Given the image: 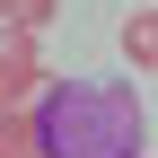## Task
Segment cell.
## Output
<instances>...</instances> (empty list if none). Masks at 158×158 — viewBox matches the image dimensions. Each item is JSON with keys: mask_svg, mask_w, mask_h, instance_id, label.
<instances>
[{"mask_svg": "<svg viewBox=\"0 0 158 158\" xmlns=\"http://www.w3.org/2000/svg\"><path fill=\"white\" fill-rule=\"evenodd\" d=\"M123 62L132 70H158V9H149V0L123 18Z\"/></svg>", "mask_w": 158, "mask_h": 158, "instance_id": "3", "label": "cell"}, {"mask_svg": "<svg viewBox=\"0 0 158 158\" xmlns=\"http://www.w3.org/2000/svg\"><path fill=\"white\" fill-rule=\"evenodd\" d=\"M0 158H53L44 149V132H35V114L18 106V114H0Z\"/></svg>", "mask_w": 158, "mask_h": 158, "instance_id": "4", "label": "cell"}, {"mask_svg": "<svg viewBox=\"0 0 158 158\" xmlns=\"http://www.w3.org/2000/svg\"><path fill=\"white\" fill-rule=\"evenodd\" d=\"M141 158H149V149H141Z\"/></svg>", "mask_w": 158, "mask_h": 158, "instance_id": "6", "label": "cell"}, {"mask_svg": "<svg viewBox=\"0 0 158 158\" xmlns=\"http://www.w3.org/2000/svg\"><path fill=\"white\" fill-rule=\"evenodd\" d=\"M53 158H141L149 149V114L123 79H53L44 106H35Z\"/></svg>", "mask_w": 158, "mask_h": 158, "instance_id": "1", "label": "cell"}, {"mask_svg": "<svg viewBox=\"0 0 158 158\" xmlns=\"http://www.w3.org/2000/svg\"><path fill=\"white\" fill-rule=\"evenodd\" d=\"M62 9V0H0V27H18V35H35L44 18Z\"/></svg>", "mask_w": 158, "mask_h": 158, "instance_id": "5", "label": "cell"}, {"mask_svg": "<svg viewBox=\"0 0 158 158\" xmlns=\"http://www.w3.org/2000/svg\"><path fill=\"white\" fill-rule=\"evenodd\" d=\"M35 88H44V53H35V35L0 27V114L35 106Z\"/></svg>", "mask_w": 158, "mask_h": 158, "instance_id": "2", "label": "cell"}]
</instances>
